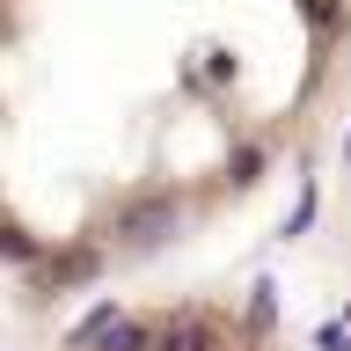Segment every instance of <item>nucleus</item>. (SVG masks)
I'll list each match as a JSON object with an SVG mask.
<instances>
[{
	"instance_id": "1",
	"label": "nucleus",
	"mask_w": 351,
	"mask_h": 351,
	"mask_svg": "<svg viewBox=\"0 0 351 351\" xmlns=\"http://www.w3.org/2000/svg\"><path fill=\"white\" fill-rule=\"evenodd\" d=\"M344 0H0V234L44 285L183 241L322 103Z\"/></svg>"
},
{
	"instance_id": "2",
	"label": "nucleus",
	"mask_w": 351,
	"mask_h": 351,
	"mask_svg": "<svg viewBox=\"0 0 351 351\" xmlns=\"http://www.w3.org/2000/svg\"><path fill=\"white\" fill-rule=\"evenodd\" d=\"M66 351H278L271 322L241 300H125L103 307Z\"/></svg>"
},
{
	"instance_id": "3",
	"label": "nucleus",
	"mask_w": 351,
	"mask_h": 351,
	"mask_svg": "<svg viewBox=\"0 0 351 351\" xmlns=\"http://www.w3.org/2000/svg\"><path fill=\"white\" fill-rule=\"evenodd\" d=\"M0 263H8V234H0Z\"/></svg>"
}]
</instances>
